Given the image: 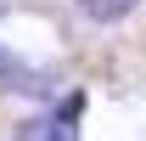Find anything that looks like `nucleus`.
Returning a JSON list of instances; mask_svg holds the SVG:
<instances>
[{"label": "nucleus", "mask_w": 146, "mask_h": 141, "mask_svg": "<svg viewBox=\"0 0 146 141\" xmlns=\"http://www.w3.org/2000/svg\"><path fill=\"white\" fill-rule=\"evenodd\" d=\"M79 107H84V102L68 96L51 119H28V124L17 130V141H79V130H73V124H79Z\"/></svg>", "instance_id": "f257e3e1"}, {"label": "nucleus", "mask_w": 146, "mask_h": 141, "mask_svg": "<svg viewBox=\"0 0 146 141\" xmlns=\"http://www.w3.org/2000/svg\"><path fill=\"white\" fill-rule=\"evenodd\" d=\"M79 11H84V17H96V23H118V17H129V11H135V0H79Z\"/></svg>", "instance_id": "f03ea898"}]
</instances>
